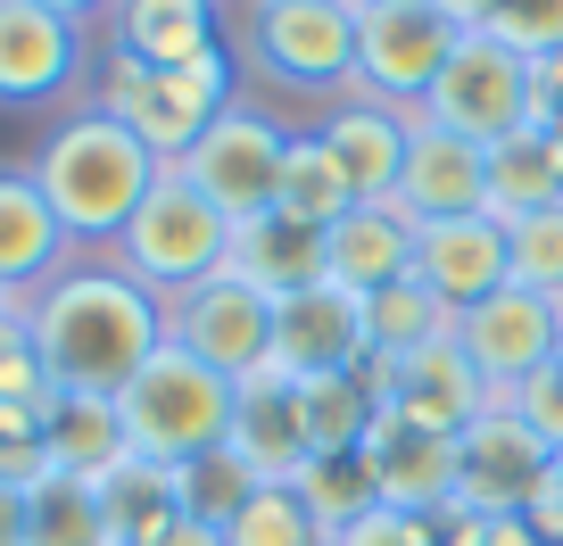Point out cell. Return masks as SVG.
Here are the masks:
<instances>
[{
    "label": "cell",
    "instance_id": "obj_28",
    "mask_svg": "<svg viewBox=\"0 0 563 546\" xmlns=\"http://www.w3.org/2000/svg\"><path fill=\"white\" fill-rule=\"evenodd\" d=\"M555 199H563V175H555V142H547L539 124L506 133V142L489 149V215H497V224H522V215L555 208Z\"/></svg>",
    "mask_w": 563,
    "mask_h": 546
},
{
    "label": "cell",
    "instance_id": "obj_13",
    "mask_svg": "<svg viewBox=\"0 0 563 546\" xmlns=\"http://www.w3.org/2000/svg\"><path fill=\"white\" fill-rule=\"evenodd\" d=\"M456 348L473 356V372L497 389V398H514L530 372H547L563 356V307L506 282L497 299H481V307L456 315Z\"/></svg>",
    "mask_w": 563,
    "mask_h": 546
},
{
    "label": "cell",
    "instance_id": "obj_24",
    "mask_svg": "<svg viewBox=\"0 0 563 546\" xmlns=\"http://www.w3.org/2000/svg\"><path fill=\"white\" fill-rule=\"evenodd\" d=\"M232 274L241 282H257L265 299H299V290L332 282V265H323V232L290 224V215H257V224L232 232Z\"/></svg>",
    "mask_w": 563,
    "mask_h": 546
},
{
    "label": "cell",
    "instance_id": "obj_11",
    "mask_svg": "<svg viewBox=\"0 0 563 546\" xmlns=\"http://www.w3.org/2000/svg\"><path fill=\"white\" fill-rule=\"evenodd\" d=\"M166 339L191 348L199 365L224 372V381H249L257 365H274V299L224 265L216 282L183 290V299L166 307Z\"/></svg>",
    "mask_w": 563,
    "mask_h": 546
},
{
    "label": "cell",
    "instance_id": "obj_45",
    "mask_svg": "<svg viewBox=\"0 0 563 546\" xmlns=\"http://www.w3.org/2000/svg\"><path fill=\"white\" fill-rule=\"evenodd\" d=\"M0 546H25V489H0Z\"/></svg>",
    "mask_w": 563,
    "mask_h": 546
},
{
    "label": "cell",
    "instance_id": "obj_9",
    "mask_svg": "<svg viewBox=\"0 0 563 546\" xmlns=\"http://www.w3.org/2000/svg\"><path fill=\"white\" fill-rule=\"evenodd\" d=\"M456 25L431 9V0H373L356 18V91L389 108H422L440 67L456 58Z\"/></svg>",
    "mask_w": 563,
    "mask_h": 546
},
{
    "label": "cell",
    "instance_id": "obj_33",
    "mask_svg": "<svg viewBox=\"0 0 563 546\" xmlns=\"http://www.w3.org/2000/svg\"><path fill=\"white\" fill-rule=\"evenodd\" d=\"M506 257H514V290H539V299L563 307V199L506 224Z\"/></svg>",
    "mask_w": 563,
    "mask_h": 546
},
{
    "label": "cell",
    "instance_id": "obj_39",
    "mask_svg": "<svg viewBox=\"0 0 563 546\" xmlns=\"http://www.w3.org/2000/svg\"><path fill=\"white\" fill-rule=\"evenodd\" d=\"M506 405L522 414V431H530V439L547 447V456H563V356H555L547 372H530V381L514 389Z\"/></svg>",
    "mask_w": 563,
    "mask_h": 546
},
{
    "label": "cell",
    "instance_id": "obj_5",
    "mask_svg": "<svg viewBox=\"0 0 563 546\" xmlns=\"http://www.w3.org/2000/svg\"><path fill=\"white\" fill-rule=\"evenodd\" d=\"M84 100L100 108V116H117L124 133H141L166 166H183V149H191L199 133L232 108V42H224V51H208L199 67H175V75L133 67V58H108L100 51Z\"/></svg>",
    "mask_w": 563,
    "mask_h": 546
},
{
    "label": "cell",
    "instance_id": "obj_44",
    "mask_svg": "<svg viewBox=\"0 0 563 546\" xmlns=\"http://www.w3.org/2000/svg\"><path fill=\"white\" fill-rule=\"evenodd\" d=\"M431 9H440L456 34H481V25H489V0H431Z\"/></svg>",
    "mask_w": 563,
    "mask_h": 546
},
{
    "label": "cell",
    "instance_id": "obj_38",
    "mask_svg": "<svg viewBox=\"0 0 563 546\" xmlns=\"http://www.w3.org/2000/svg\"><path fill=\"white\" fill-rule=\"evenodd\" d=\"M481 34H497L522 58H555L563 51V0H489V25H481Z\"/></svg>",
    "mask_w": 563,
    "mask_h": 546
},
{
    "label": "cell",
    "instance_id": "obj_43",
    "mask_svg": "<svg viewBox=\"0 0 563 546\" xmlns=\"http://www.w3.org/2000/svg\"><path fill=\"white\" fill-rule=\"evenodd\" d=\"M150 546H224V530H216V522H191V513H175V522H166Z\"/></svg>",
    "mask_w": 563,
    "mask_h": 546
},
{
    "label": "cell",
    "instance_id": "obj_42",
    "mask_svg": "<svg viewBox=\"0 0 563 546\" xmlns=\"http://www.w3.org/2000/svg\"><path fill=\"white\" fill-rule=\"evenodd\" d=\"M530 124H539V133H563V51L530 58Z\"/></svg>",
    "mask_w": 563,
    "mask_h": 546
},
{
    "label": "cell",
    "instance_id": "obj_22",
    "mask_svg": "<svg viewBox=\"0 0 563 546\" xmlns=\"http://www.w3.org/2000/svg\"><path fill=\"white\" fill-rule=\"evenodd\" d=\"M365 456H373V472H382V505H398V513H448L456 505V439L415 431L382 405Z\"/></svg>",
    "mask_w": 563,
    "mask_h": 546
},
{
    "label": "cell",
    "instance_id": "obj_37",
    "mask_svg": "<svg viewBox=\"0 0 563 546\" xmlns=\"http://www.w3.org/2000/svg\"><path fill=\"white\" fill-rule=\"evenodd\" d=\"M42 423H51V405H0V489H42L51 480Z\"/></svg>",
    "mask_w": 563,
    "mask_h": 546
},
{
    "label": "cell",
    "instance_id": "obj_27",
    "mask_svg": "<svg viewBox=\"0 0 563 546\" xmlns=\"http://www.w3.org/2000/svg\"><path fill=\"white\" fill-rule=\"evenodd\" d=\"M349 208H365V199L349 191V175L323 149V133H290V158H282V182H274V215H290L307 232H332Z\"/></svg>",
    "mask_w": 563,
    "mask_h": 546
},
{
    "label": "cell",
    "instance_id": "obj_2",
    "mask_svg": "<svg viewBox=\"0 0 563 546\" xmlns=\"http://www.w3.org/2000/svg\"><path fill=\"white\" fill-rule=\"evenodd\" d=\"M25 166H34L58 232L75 241V257H108V248L124 241V224L141 215V199L158 191V175H166L158 149L141 142V133H124L117 116H100L91 100H75L67 116L42 133V149Z\"/></svg>",
    "mask_w": 563,
    "mask_h": 546
},
{
    "label": "cell",
    "instance_id": "obj_12",
    "mask_svg": "<svg viewBox=\"0 0 563 546\" xmlns=\"http://www.w3.org/2000/svg\"><path fill=\"white\" fill-rule=\"evenodd\" d=\"M365 372H373V389H382V405L398 414V423L440 431V439H464V431H473L489 405H506V398H497V389L473 372V356L456 348V332L431 339V348H415V356L365 365Z\"/></svg>",
    "mask_w": 563,
    "mask_h": 546
},
{
    "label": "cell",
    "instance_id": "obj_25",
    "mask_svg": "<svg viewBox=\"0 0 563 546\" xmlns=\"http://www.w3.org/2000/svg\"><path fill=\"white\" fill-rule=\"evenodd\" d=\"M42 447H51V472H75V480H108L124 456H133L117 398H84V389H58V398H51Z\"/></svg>",
    "mask_w": 563,
    "mask_h": 546
},
{
    "label": "cell",
    "instance_id": "obj_19",
    "mask_svg": "<svg viewBox=\"0 0 563 546\" xmlns=\"http://www.w3.org/2000/svg\"><path fill=\"white\" fill-rule=\"evenodd\" d=\"M100 51L175 75V67H199L208 51H224V18H216V0H117L100 18Z\"/></svg>",
    "mask_w": 563,
    "mask_h": 546
},
{
    "label": "cell",
    "instance_id": "obj_17",
    "mask_svg": "<svg viewBox=\"0 0 563 546\" xmlns=\"http://www.w3.org/2000/svg\"><path fill=\"white\" fill-rule=\"evenodd\" d=\"M274 365L323 381V372H365L373 365V332H365V299L340 282H316L299 299L274 307Z\"/></svg>",
    "mask_w": 563,
    "mask_h": 546
},
{
    "label": "cell",
    "instance_id": "obj_49",
    "mask_svg": "<svg viewBox=\"0 0 563 546\" xmlns=\"http://www.w3.org/2000/svg\"><path fill=\"white\" fill-rule=\"evenodd\" d=\"M547 142H555V175H563V133H547Z\"/></svg>",
    "mask_w": 563,
    "mask_h": 546
},
{
    "label": "cell",
    "instance_id": "obj_6",
    "mask_svg": "<svg viewBox=\"0 0 563 546\" xmlns=\"http://www.w3.org/2000/svg\"><path fill=\"white\" fill-rule=\"evenodd\" d=\"M108 257H117V265H124V274H133V282L150 290L158 307H175L183 290L216 282V274L232 265V224H224V215H216L208 199H199L191 182L175 175V166H166L158 191L141 199V215L124 224V241L108 248Z\"/></svg>",
    "mask_w": 563,
    "mask_h": 546
},
{
    "label": "cell",
    "instance_id": "obj_50",
    "mask_svg": "<svg viewBox=\"0 0 563 546\" xmlns=\"http://www.w3.org/2000/svg\"><path fill=\"white\" fill-rule=\"evenodd\" d=\"M241 9H265V0H241Z\"/></svg>",
    "mask_w": 563,
    "mask_h": 546
},
{
    "label": "cell",
    "instance_id": "obj_41",
    "mask_svg": "<svg viewBox=\"0 0 563 546\" xmlns=\"http://www.w3.org/2000/svg\"><path fill=\"white\" fill-rule=\"evenodd\" d=\"M332 546H440V513H398V505H373L365 522H349Z\"/></svg>",
    "mask_w": 563,
    "mask_h": 546
},
{
    "label": "cell",
    "instance_id": "obj_47",
    "mask_svg": "<svg viewBox=\"0 0 563 546\" xmlns=\"http://www.w3.org/2000/svg\"><path fill=\"white\" fill-rule=\"evenodd\" d=\"M547 497H555V505H563V456L547 464Z\"/></svg>",
    "mask_w": 563,
    "mask_h": 546
},
{
    "label": "cell",
    "instance_id": "obj_30",
    "mask_svg": "<svg viewBox=\"0 0 563 546\" xmlns=\"http://www.w3.org/2000/svg\"><path fill=\"white\" fill-rule=\"evenodd\" d=\"M299 405H307V439H316V456H349V447H365L373 423H382V389H373V372H323V381H299Z\"/></svg>",
    "mask_w": 563,
    "mask_h": 546
},
{
    "label": "cell",
    "instance_id": "obj_20",
    "mask_svg": "<svg viewBox=\"0 0 563 546\" xmlns=\"http://www.w3.org/2000/svg\"><path fill=\"white\" fill-rule=\"evenodd\" d=\"M323 149L340 158V175H349L356 199H389L406 175V142H415V108H389V100H365V91H349V100L323 108Z\"/></svg>",
    "mask_w": 563,
    "mask_h": 546
},
{
    "label": "cell",
    "instance_id": "obj_31",
    "mask_svg": "<svg viewBox=\"0 0 563 546\" xmlns=\"http://www.w3.org/2000/svg\"><path fill=\"white\" fill-rule=\"evenodd\" d=\"M365 332H373V365H389V356H415V348H431V339H448L456 332V307L431 299V290L406 274V282H389V290L365 299Z\"/></svg>",
    "mask_w": 563,
    "mask_h": 546
},
{
    "label": "cell",
    "instance_id": "obj_29",
    "mask_svg": "<svg viewBox=\"0 0 563 546\" xmlns=\"http://www.w3.org/2000/svg\"><path fill=\"white\" fill-rule=\"evenodd\" d=\"M290 489H299V505L316 513L323 546H332L349 522H365V513L382 505V472H373V456H365V447H349V456H307Z\"/></svg>",
    "mask_w": 563,
    "mask_h": 546
},
{
    "label": "cell",
    "instance_id": "obj_8",
    "mask_svg": "<svg viewBox=\"0 0 563 546\" xmlns=\"http://www.w3.org/2000/svg\"><path fill=\"white\" fill-rule=\"evenodd\" d=\"M91 34L42 0H0V108L9 116H42V108H67L75 91H91Z\"/></svg>",
    "mask_w": 563,
    "mask_h": 546
},
{
    "label": "cell",
    "instance_id": "obj_36",
    "mask_svg": "<svg viewBox=\"0 0 563 546\" xmlns=\"http://www.w3.org/2000/svg\"><path fill=\"white\" fill-rule=\"evenodd\" d=\"M25 315H34V299H25L9 323H0V405H51V398H58L51 365H42L34 332H25Z\"/></svg>",
    "mask_w": 563,
    "mask_h": 546
},
{
    "label": "cell",
    "instance_id": "obj_15",
    "mask_svg": "<svg viewBox=\"0 0 563 546\" xmlns=\"http://www.w3.org/2000/svg\"><path fill=\"white\" fill-rule=\"evenodd\" d=\"M389 208L415 232L448 224V215H489V149L448 133V124H431L415 108V142H406V175H398V191H389Z\"/></svg>",
    "mask_w": 563,
    "mask_h": 546
},
{
    "label": "cell",
    "instance_id": "obj_40",
    "mask_svg": "<svg viewBox=\"0 0 563 546\" xmlns=\"http://www.w3.org/2000/svg\"><path fill=\"white\" fill-rule=\"evenodd\" d=\"M440 546H547V538L530 530V513H464V505H448L440 513Z\"/></svg>",
    "mask_w": 563,
    "mask_h": 546
},
{
    "label": "cell",
    "instance_id": "obj_32",
    "mask_svg": "<svg viewBox=\"0 0 563 546\" xmlns=\"http://www.w3.org/2000/svg\"><path fill=\"white\" fill-rule=\"evenodd\" d=\"M25 546H117L108 513H100V489L75 472H51L42 489H25Z\"/></svg>",
    "mask_w": 563,
    "mask_h": 546
},
{
    "label": "cell",
    "instance_id": "obj_23",
    "mask_svg": "<svg viewBox=\"0 0 563 546\" xmlns=\"http://www.w3.org/2000/svg\"><path fill=\"white\" fill-rule=\"evenodd\" d=\"M323 265H332L340 290L373 299V290H389V282L415 274V224H406L389 199H365V208H349L332 232H323Z\"/></svg>",
    "mask_w": 563,
    "mask_h": 546
},
{
    "label": "cell",
    "instance_id": "obj_10",
    "mask_svg": "<svg viewBox=\"0 0 563 546\" xmlns=\"http://www.w3.org/2000/svg\"><path fill=\"white\" fill-rule=\"evenodd\" d=\"M422 116L481 142V149H497L506 133L530 124V58L506 51L497 34H464L456 58L440 67V83H431V100H422Z\"/></svg>",
    "mask_w": 563,
    "mask_h": 546
},
{
    "label": "cell",
    "instance_id": "obj_52",
    "mask_svg": "<svg viewBox=\"0 0 563 546\" xmlns=\"http://www.w3.org/2000/svg\"><path fill=\"white\" fill-rule=\"evenodd\" d=\"M216 9H224V0H216Z\"/></svg>",
    "mask_w": 563,
    "mask_h": 546
},
{
    "label": "cell",
    "instance_id": "obj_3",
    "mask_svg": "<svg viewBox=\"0 0 563 546\" xmlns=\"http://www.w3.org/2000/svg\"><path fill=\"white\" fill-rule=\"evenodd\" d=\"M356 0H265L241 9V58L265 91L349 100L356 91Z\"/></svg>",
    "mask_w": 563,
    "mask_h": 546
},
{
    "label": "cell",
    "instance_id": "obj_34",
    "mask_svg": "<svg viewBox=\"0 0 563 546\" xmlns=\"http://www.w3.org/2000/svg\"><path fill=\"white\" fill-rule=\"evenodd\" d=\"M224 546H323V530H316V513L299 505V489H257L224 522Z\"/></svg>",
    "mask_w": 563,
    "mask_h": 546
},
{
    "label": "cell",
    "instance_id": "obj_48",
    "mask_svg": "<svg viewBox=\"0 0 563 546\" xmlns=\"http://www.w3.org/2000/svg\"><path fill=\"white\" fill-rule=\"evenodd\" d=\"M18 307H25V299H18V290H0V323H9V315H18Z\"/></svg>",
    "mask_w": 563,
    "mask_h": 546
},
{
    "label": "cell",
    "instance_id": "obj_1",
    "mask_svg": "<svg viewBox=\"0 0 563 546\" xmlns=\"http://www.w3.org/2000/svg\"><path fill=\"white\" fill-rule=\"evenodd\" d=\"M34 332L42 365L58 389H84V398H117L150 356L166 348V307L124 274L117 257H75L58 282L34 290Z\"/></svg>",
    "mask_w": 563,
    "mask_h": 546
},
{
    "label": "cell",
    "instance_id": "obj_46",
    "mask_svg": "<svg viewBox=\"0 0 563 546\" xmlns=\"http://www.w3.org/2000/svg\"><path fill=\"white\" fill-rule=\"evenodd\" d=\"M42 9H58V18H75V25L91 34V25H100L108 9H117V0H42Z\"/></svg>",
    "mask_w": 563,
    "mask_h": 546
},
{
    "label": "cell",
    "instance_id": "obj_16",
    "mask_svg": "<svg viewBox=\"0 0 563 546\" xmlns=\"http://www.w3.org/2000/svg\"><path fill=\"white\" fill-rule=\"evenodd\" d=\"M547 464L555 456L522 431V414L489 405L456 439V505L464 513H530V497L547 489Z\"/></svg>",
    "mask_w": 563,
    "mask_h": 546
},
{
    "label": "cell",
    "instance_id": "obj_51",
    "mask_svg": "<svg viewBox=\"0 0 563 546\" xmlns=\"http://www.w3.org/2000/svg\"><path fill=\"white\" fill-rule=\"evenodd\" d=\"M356 9H373V0H356Z\"/></svg>",
    "mask_w": 563,
    "mask_h": 546
},
{
    "label": "cell",
    "instance_id": "obj_26",
    "mask_svg": "<svg viewBox=\"0 0 563 546\" xmlns=\"http://www.w3.org/2000/svg\"><path fill=\"white\" fill-rule=\"evenodd\" d=\"M91 489H100V513H108V538L117 546H150L183 513V472L175 464H150V456H124L117 472L91 480Z\"/></svg>",
    "mask_w": 563,
    "mask_h": 546
},
{
    "label": "cell",
    "instance_id": "obj_4",
    "mask_svg": "<svg viewBox=\"0 0 563 546\" xmlns=\"http://www.w3.org/2000/svg\"><path fill=\"white\" fill-rule=\"evenodd\" d=\"M232 398H241V381L208 372L191 348H175V339H166V348L117 389V414H124L133 456H150V464H199V456H216V447H224Z\"/></svg>",
    "mask_w": 563,
    "mask_h": 546
},
{
    "label": "cell",
    "instance_id": "obj_7",
    "mask_svg": "<svg viewBox=\"0 0 563 546\" xmlns=\"http://www.w3.org/2000/svg\"><path fill=\"white\" fill-rule=\"evenodd\" d=\"M282 158H290V124H274L265 108H241V100H232L224 116H216L208 133L183 149L175 175L191 182V191L208 199L232 232H241V224H257V215H274Z\"/></svg>",
    "mask_w": 563,
    "mask_h": 546
},
{
    "label": "cell",
    "instance_id": "obj_21",
    "mask_svg": "<svg viewBox=\"0 0 563 546\" xmlns=\"http://www.w3.org/2000/svg\"><path fill=\"white\" fill-rule=\"evenodd\" d=\"M67 265H75V241L58 232L34 166H0V290L34 299V290L58 282Z\"/></svg>",
    "mask_w": 563,
    "mask_h": 546
},
{
    "label": "cell",
    "instance_id": "obj_35",
    "mask_svg": "<svg viewBox=\"0 0 563 546\" xmlns=\"http://www.w3.org/2000/svg\"><path fill=\"white\" fill-rule=\"evenodd\" d=\"M175 472H183V513H191V522H216V530H224L232 513L257 497V480H249L224 447H216V456H199V464H175Z\"/></svg>",
    "mask_w": 563,
    "mask_h": 546
},
{
    "label": "cell",
    "instance_id": "obj_14",
    "mask_svg": "<svg viewBox=\"0 0 563 546\" xmlns=\"http://www.w3.org/2000/svg\"><path fill=\"white\" fill-rule=\"evenodd\" d=\"M224 456L241 464L257 489H290V480H299V464L316 456V439H307V405H299V372H282V365L249 372L241 398H232Z\"/></svg>",
    "mask_w": 563,
    "mask_h": 546
},
{
    "label": "cell",
    "instance_id": "obj_18",
    "mask_svg": "<svg viewBox=\"0 0 563 546\" xmlns=\"http://www.w3.org/2000/svg\"><path fill=\"white\" fill-rule=\"evenodd\" d=\"M415 282L431 290V299H448L456 315L481 307V299H497V290L514 282L506 224H497V215H448V224H422L415 232Z\"/></svg>",
    "mask_w": 563,
    "mask_h": 546
}]
</instances>
